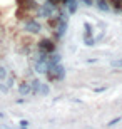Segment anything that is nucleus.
<instances>
[{
	"label": "nucleus",
	"instance_id": "nucleus-12",
	"mask_svg": "<svg viewBox=\"0 0 122 129\" xmlns=\"http://www.w3.org/2000/svg\"><path fill=\"white\" fill-rule=\"evenodd\" d=\"M104 91H105V87H95V89H94L95 94H99V92H104Z\"/></svg>",
	"mask_w": 122,
	"mask_h": 129
},
{
	"label": "nucleus",
	"instance_id": "nucleus-9",
	"mask_svg": "<svg viewBox=\"0 0 122 129\" xmlns=\"http://www.w3.org/2000/svg\"><path fill=\"white\" fill-rule=\"evenodd\" d=\"M85 40V45H89V47H92V45H94V42H95V39L92 37V39H84Z\"/></svg>",
	"mask_w": 122,
	"mask_h": 129
},
{
	"label": "nucleus",
	"instance_id": "nucleus-3",
	"mask_svg": "<svg viewBox=\"0 0 122 129\" xmlns=\"http://www.w3.org/2000/svg\"><path fill=\"white\" fill-rule=\"evenodd\" d=\"M25 30H28V32H38L40 25H38L37 20H28L27 24H25Z\"/></svg>",
	"mask_w": 122,
	"mask_h": 129
},
{
	"label": "nucleus",
	"instance_id": "nucleus-2",
	"mask_svg": "<svg viewBox=\"0 0 122 129\" xmlns=\"http://www.w3.org/2000/svg\"><path fill=\"white\" fill-rule=\"evenodd\" d=\"M38 50L42 54H52L55 50V44L52 42L50 39H44V40L38 42Z\"/></svg>",
	"mask_w": 122,
	"mask_h": 129
},
{
	"label": "nucleus",
	"instance_id": "nucleus-4",
	"mask_svg": "<svg viewBox=\"0 0 122 129\" xmlns=\"http://www.w3.org/2000/svg\"><path fill=\"white\" fill-rule=\"evenodd\" d=\"M64 2H65V5H67V9H69L70 14H75V12H77V2H75V0H64Z\"/></svg>",
	"mask_w": 122,
	"mask_h": 129
},
{
	"label": "nucleus",
	"instance_id": "nucleus-10",
	"mask_svg": "<svg viewBox=\"0 0 122 129\" xmlns=\"http://www.w3.org/2000/svg\"><path fill=\"white\" fill-rule=\"evenodd\" d=\"M120 119H122V117H115V119H112V121H110V122H109L107 126H114V124H117V122H119Z\"/></svg>",
	"mask_w": 122,
	"mask_h": 129
},
{
	"label": "nucleus",
	"instance_id": "nucleus-1",
	"mask_svg": "<svg viewBox=\"0 0 122 129\" xmlns=\"http://www.w3.org/2000/svg\"><path fill=\"white\" fill-rule=\"evenodd\" d=\"M45 74H47L49 81H62L64 76H65V71L60 64H55V66H47Z\"/></svg>",
	"mask_w": 122,
	"mask_h": 129
},
{
	"label": "nucleus",
	"instance_id": "nucleus-13",
	"mask_svg": "<svg viewBox=\"0 0 122 129\" xmlns=\"http://www.w3.org/2000/svg\"><path fill=\"white\" fill-rule=\"evenodd\" d=\"M82 2H84L85 5H92V0H82Z\"/></svg>",
	"mask_w": 122,
	"mask_h": 129
},
{
	"label": "nucleus",
	"instance_id": "nucleus-8",
	"mask_svg": "<svg viewBox=\"0 0 122 129\" xmlns=\"http://www.w3.org/2000/svg\"><path fill=\"white\" fill-rule=\"evenodd\" d=\"M110 66H112V67H122V59H115V60H112Z\"/></svg>",
	"mask_w": 122,
	"mask_h": 129
},
{
	"label": "nucleus",
	"instance_id": "nucleus-11",
	"mask_svg": "<svg viewBox=\"0 0 122 129\" xmlns=\"http://www.w3.org/2000/svg\"><path fill=\"white\" fill-rule=\"evenodd\" d=\"M5 76H7L5 69H4V67H0V79H5Z\"/></svg>",
	"mask_w": 122,
	"mask_h": 129
},
{
	"label": "nucleus",
	"instance_id": "nucleus-5",
	"mask_svg": "<svg viewBox=\"0 0 122 129\" xmlns=\"http://www.w3.org/2000/svg\"><path fill=\"white\" fill-rule=\"evenodd\" d=\"M19 91H20V94L22 96H27V94H30L32 92V87H30V84H20V87H19Z\"/></svg>",
	"mask_w": 122,
	"mask_h": 129
},
{
	"label": "nucleus",
	"instance_id": "nucleus-7",
	"mask_svg": "<svg viewBox=\"0 0 122 129\" xmlns=\"http://www.w3.org/2000/svg\"><path fill=\"white\" fill-rule=\"evenodd\" d=\"M38 94H49V87H47V84H40V91H38Z\"/></svg>",
	"mask_w": 122,
	"mask_h": 129
},
{
	"label": "nucleus",
	"instance_id": "nucleus-6",
	"mask_svg": "<svg viewBox=\"0 0 122 129\" xmlns=\"http://www.w3.org/2000/svg\"><path fill=\"white\" fill-rule=\"evenodd\" d=\"M97 7L102 10V12H109V10H110V5H109L105 0H97Z\"/></svg>",
	"mask_w": 122,
	"mask_h": 129
}]
</instances>
